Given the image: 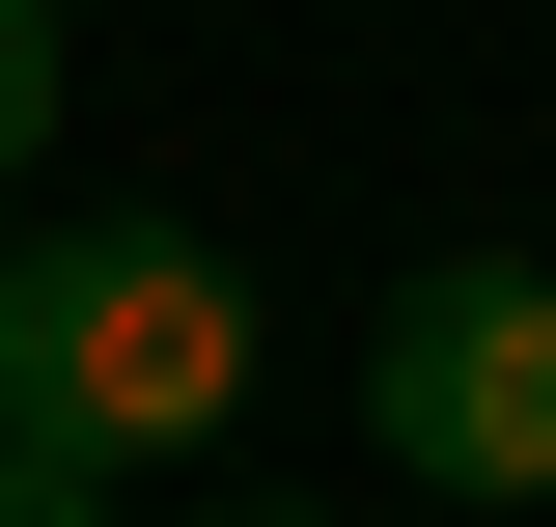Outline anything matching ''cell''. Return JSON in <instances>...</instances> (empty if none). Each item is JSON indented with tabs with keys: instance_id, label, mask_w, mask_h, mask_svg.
I'll return each mask as SVG.
<instances>
[{
	"instance_id": "obj_2",
	"label": "cell",
	"mask_w": 556,
	"mask_h": 527,
	"mask_svg": "<svg viewBox=\"0 0 556 527\" xmlns=\"http://www.w3.org/2000/svg\"><path fill=\"white\" fill-rule=\"evenodd\" d=\"M362 416H390V472H445V500H556V278H529V250L390 278Z\"/></svg>"
},
{
	"instance_id": "obj_3",
	"label": "cell",
	"mask_w": 556,
	"mask_h": 527,
	"mask_svg": "<svg viewBox=\"0 0 556 527\" xmlns=\"http://www.w3.org/2000/svg\"><path fill=\"white\" fill-rule=\"evenodd\" d=\"M56 139V0H0V167Z\"/></svg>"
},
{
	"instance_id": "obj_1",
	"label": "cell",
	"mask_w": 556,
	"mask_h": 527,
	"mask_svg": "<svg viewBox=\"0 0 556 527\" xmlns=\"http://www.w3.org/2000/svg\"><path fill=\"white\" fill-rule=\"evenodd\" d=\"M251 416V278L195 222H56V250H0V445L56 472H167Z\"/></svg>"
},
{
	"instance_id": "obj_4",
	"label": "cell",
	"mask_w": 556,
	"mask_h": 527,
	"mask_svg": "<svg viewBox=\"0 0 556 527\" xmlns=\"http://www.w3.org/2000/svg\"><path fill=\"white\" fill-rule=\"evenodd\" d=\"M0 527H112V472H56V445H0Z\"/></svg>"
},
{
	"instance_id": "obj_5",
	"label": "cell",
	"mask_w": 556,
	"mask_h": 527,
	"mask_svg": "<svg viewBox=\"0 0 556 527\" xmlns=\"http://www.w3.org/2000/svg\"><path fill=\"white\" fill-rule=\"evenodd\" d=\"M251 527H306V500H251Z\"/></svg>"
}]
</instances>
